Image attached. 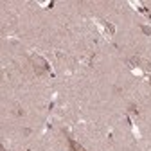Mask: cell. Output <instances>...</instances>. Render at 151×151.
Listing matches in <instances>:
<instances>
[{"label":"cell","instance_id":"6da1fadb","mask_svg":"<svg viewBox=\"0 0 151 151\" xmlns=\"http://www.w3.org/2000/svg\"><path fill=\"white\" fill-rule=\"evenodd\" d=\"M68 146H70V151H85V147L83 146H79L78 142H76V140H68Z\"/></svg>","mask_w":151,"mask_h":151}]
</instances>
